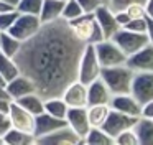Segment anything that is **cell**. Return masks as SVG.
I'll return each mask as SVG.
<instances>
[{
    "label": "cell",
    "instance_id": "cell-1",
    "mask_svg": "<svg viewBox=\"0 0 153 145\" xmlns=\"http://www.w3.org/2000/svg\"><path fill=\"white\" fill-rule=\"evenodd\" d=\"M82 43L73 35L63 18L43 23L40 31L22 43L15 56L20 72L35 82L36 92L45 99L61 96L68 84L77 79V64Z\"/></svg>",
    "mask_w": 153,
    "mask_h": 145
},
{
    "label": "cell",
    "instance_id": "cell-2",
    "mask_svg": "<svg viewBox=\"0 0 153 145\" xmlns=\"http://www.w3.org/2000/svg\"><path fill=\"white\" fill-rule=\"evenodd\" d=\"M68 25H69L73 35L82 45H96V43L105 40L100 31V26L96 22L94 13H82L81 16L68 22Z\"/></svg>",
    "mask_w": 153,
    "mask_h": 145
},
{
    "label": "cell",
    "instance_id": "cell-3",
    "mask_svg": "<svg viewBox=\"0 0 153 145\" xmlns=\"http://www.w3.org/2000/svg\"><path fill=\"white\" fill-rule=\"evenodd\" d=\"M133 74H135V71L130 69L127 64H119V66H110V68H102L100 79L107 84L112 96L127 94V92H130Z\"/></svg>",
    "mask_w": 153,
    "mask_h": 145
},
{
    "label": "cell",
    "instance_id": "cell-4",
    "mask_svg": "<svg viewBox=\"0 0 153 145\" xmlns=\"http://www.w3.org/2000/svg\"><path fill=\"white\" fill-rule=\"evenodd\" d=\"M100 71H102V66L96 55L94 45H86L81 53L79 64H77V79L84 84H89L97 78H100Z\"/></svg>",
    "mask_w": 153,
    "mask_h": 145
},
{
    "label": "cell",
    "instance_id": "cell-5",
    "mask_svg": "<svg viewBox=\"0 0 153 145\" xmlns=\"http://www.w3.org/2000/svg\"><path fill=\"white\" fill-rule=\"evenodd\" d=\"M94 48H96V55L99 58V63L102 68H110V66H119L127 63V55L110 38H105L102 41L96 43Z\"/></svg>",
    "mask_w": 153,
    "mask_h": 145
},
{
    "label": "cell",
    "instance_id": "cell-6",
    "mask_svg": "<svg viewBox=\"0 0 153 145\" xmlns=\"http://www.w3.org/2000/svg\"><path fill=\"white\" fill-rule=\"evenodd\" d=\"M41 20L38 15H30V13H20L15 20V23L12 25V28L8 30L10 35H13L17 40H20L22 43L30 40L31 36H35L41 28Z\"/></svg>",
    "mask_w": 153,
    "mask_h": 145
},
{
    "label": "cell",
    "instance_id": "cell-7",
    "mask_svg": "<svg viewBox=\"0 0 153 145\" xmlns=\"http://www.w3.org/2000/svg\"><path fill=\"white\" fill-rule=\"evenodd\" d=\"M110 40H114L127 56L137 53L138 49H142L143 46H146L150 43L148 36L145 33H137V31H132V30H127V28H120Z\"/></svg>",
    "mask_w": 153,
    "mask_h": 145
},
{
    "label": "cell",
    "instance_id": "cell-8",
    "mask_svg": "<svg viewBox=\"0 0 153 145\" xmlns=\"http://www.w3.org/2000/svg\"><path fill=\"white\" fill-rule=\"evenodd\" d=\"M130 94L140 104L153 101V72H135L130 86Z\"/></svg>",
    "mask_w": 153,
    "mask_h": 145
},
{
    "label": "cell",
    "instance_id": "cell-9",
    "mask_svg": "<svg viewBox=\"0 0 153 145\" xmlns=\"http://www.w3.org/2000/svg\"><path fill=\"white\" fill-rule=\"evenodd\" d=\"M137 120H138V117H133V115H128V114H123V112L110 109L109 117H107L105 124L102 125V129L114 138V137H117L120 132L133 129L137 124Z\"/></svg>",
    "mask_w": 153,
    "mask_h": 145
},
{
    "label": "cell",
    "instance_id": "cell-10",
    "mask_svg": "<svg viewBox=\"0 0 153 145\" xmlns=\"http://www.w3.org/2000/svg\"><path fill=\"white\" fill-rule=\"evenodd\" d=\"M36 144H40V145H77V144H82V138L69 125H64V127L56 129L54 132L45 135V137L36 138Z\"/></svg>",
    "mask_w": 153,
    "mask_h": 145
},
{
    "label": "cell",
    "instance_id": "cell-11",
    "mask_svg": "<svg viewBox=\"0 0 153 145\" xmlns=\"http://www.w3.org/2000/svg\"><path fill=\"white\" fill-rule=\"evenodd\" d=\"M7 114H8V119H10L12 127L33 134V129H35V115L31 114V112H28L27 109H23L20 104H18V102L12 101V104L8 105Z\"/></svg>",
    "mask_w": 153,
    "mask_h": 145
},
{
    "label": "cell",
    "instance_id": "cell-12",
    "mask_svg": "<svg viewBox=\"0 0 153 145\" xmlns=\"http://www.w3.org/2000/svg\"><path fill=\"white\" fill-rule=\"evenodd\" d=\"M61 97L68 104V107H87V84L74 79L64 87Z\"/></svg>",
    "mask_w": 153,
    "mask_h": 145
},
{
    "label": "cell",
    "instance_id": "cell-13",
    "mask_svg": "<svg viewBox=\"0 0 153 145\" xmlns=\"http://www.w3.org/2000/svg\"><path fill=\"white\" fill-rule=\"evenodd\" d=\"M125 64L135 72H153V43H148L137 53L127 56Z\"/></svg>",
    "mask_w": 153,
    "mask_h": 145
},
{
    "label": "cell",
    "instance_id": "cell-14",
    "mask_svg": "<svg viewBox=\"0 0 153 145\" xmlns=\"http://www.w3.org/2000/svg\"><path fill=\"white\" fill-rule=\"evenodd\" d=\"M94 16H96L97 25L100 26V31H102L104 38H112V36L120 30L119 23H117V20H115L114 10L110 8L109 5H105V3H102V5L94 12Z\"/></svg>",
    "mask_w": 153,
    "mask_h": 145
},
{
    "label": "cell",
    "instance_id": "cell-15",
    "mask_svg": "<svg viewBox=\"0 0 153 145\" xmlns=\"http://www.w3.org/2000/svg\"><path fill=\"white\" fill-rule=\"evenodd\" d=\"M109 105H110V109H114V111L123 112V114L133 115V117H142V104H140L130 92L112 96Z\"/></svg>",
    "mask_w": 153,
    "mask_h": 145
},
{
    "label": "cell",
    "instance_id": "cell-16",
    "mask_svg": "<svg viewBox=\"0 0 153 145\" xmlns=\"http://www.w3.org/2000/svg\"><path fill=\"white\" fill-rule=\"evenodd\" d=\"M66 120L64 119H58L54 115L48 114V112H41V114L35 115V129H33V135L35 138H40V137H45V135L54 132L56 129H61L64 127Z\"/></svg>",
    "mask_w": 153,
    "mask_h": 145
},
{
    "label": "cell",
    "instance_id": "cell-17",
    "mask_svg": "<svg viewBox=\"0 0 153 145\" xmlns=\"http://www.w3.org/2000/svg\"><path fill=\"white\" fill-rule=\"evenodd\" d=\"M66 124L81 138H84L91 129L89 119H87V107H69L66 114Z\"/></svg>",
    "mask_w": 153,
    "mask_h": 145
},
{
    "label": "cell",
    "instance_id": "cell-18",
    "mask_svg": "<svg viewBox=\"0 0 153 145\" xmlns=\"http://www.w3.org/2000/svg\"><path fill=\"white\" fill-rule=\"evenodd\" d=\"M5 89H7L8 96L12 97V101H17V99L23 97V96L30 94V92H36L35 82L28 76H25L23 72H20L15 78H12L10 81H7Z\"/></svg>",
    "mask_w": 153,
    "mask_h": 145
},
{
    "label": "cell",
    "instance_id": "cell-19",
    "mask_svg": "<svg viewBox=\"0 0 153 145\" xmlns=\"http://www.w3.org/2000/svg\"><path fill=\"white\" fill-rule=\"evenodd\" d=\"M110 99H112V92L100 78L87 84V105L109 104Z\"/></svg>",
    "mask_w": 153,
    "mask_h": 145
},
{
    "label": "cell",
    "instance_id": "cell-20",
    "mask_svg": "<svg viewBox=\"0 0 153 145\" xmlns=\"http://www.w3.org/2000/svg\"><path fill=\"white\" fill-rule=\"evenodd\" d=\"M64 7V0H43L40 12V20L41 23H51L61 18Z\"/></svg>",
    "mask_w": 153,
    "mask_h": 145
},
{
    "label": "cell",
    "instance_id": "cell-21",
    "mask_svg": "<svg viewBox=\"0 0 153 145\" xmlns=\"http://www.w3.org/2000/svg\"><path fill=\"white\" fill-rule=\"evenodd\" d=\"M2 144H5V145H31V144H36V138L30 132L10 127L4 134V137H2Z\"/></svg>",
    "mask_w": 153,
    "mask_h": 145
},
{
    "label": "cell",
    "instance_id": "cell-22",
    "mask_svg": "<svg viewBox=\"0 0 153 145\" xmlns=\"http://www.w3.org/2000/svg\"><path fill=\"white\" fill-rule=\"evenodd\" d=\"M133 130L138 138V145H153V119L138 117Z\"/></svg>",
    "mask_w": 153,
    "mask_h": 145
},
{
    "label": "cell",
    "instance_id": "cell-23",
    "mask_svg": "<svg viewBox=\"0 0 153 145\" xmlns=\"http://www.w3.org/2000/svg\"><path fill=\"white\" fill-rule=\"evenodd\" d=\"M15 102H18L22 107L27 109L28 112H31L33 115H38L41 112H45V97L41 94H38V92H30V94L17 99Z\"/></svg>",
    "mask_w": 153,
    "mask_h": 145
},
{
    "label": "cell",
    "instance_id": "cell-24",
    "mask_svg": "<svg viewBox=\"0 0 153 145\" xmlns=\"http://www.w3.org/2000/svg\"><path fill=\"white\" fill-rule=\"evenodd\" d=\"M110 112L109 104H94L87 105V119H89L91 127H102L105 124Z\"/></svg>",
    "mask_w": 153,
    "mask_h": 145
},
{
    "label": "cell",
    "instance_id": "cell-25",
    "mask_svg": "<svg viewBox=\"0 0 153 145\" xmlns=\"http://www.w3.org/2000/svg\"><path fill=\"white\" fill-rule=\"evenodd\" d=\"M68 104L64 102V99L61 96H53V97H46L45 99V112L54 115L58 119H64L66 120V114H68Z\"/></svg>",
    "mask_w": 153,
    "mask_h": 145
},
{
    "label": "cell",
    "instance_id": "cell-26",
    "mask_svg": "<svg viewBox=\"0 0 153 145\" xmlns=\"http://www.w3.org/2000/svg\"><path fill=\"white\" fill-rule=\"evenodd\" d=\"M82 144L87 145H114V138L104 130L102 127H91L86 137L82 138Z\"/></svg>",
    "mask_w": 153,
    "mask_h": 145
},
{
    "label": "cell",
    "instance_id": "cell-27",
    "mask_svg": "<svg viewBox=\"0 0 153 145\" xmlns=\"http://www.w3.org/2000/svg\"><path fill=\"white\" fill-rule=\"evenodd\" d=\"M22 48V41L17 40L13 35H10L8 31H2V38H0V51L4 55L10 56V58H15L18 55Z\"/></svg>",
    "mask_w": 153,
    "mask_h": 145
},
{
    "label": "cell",
    "instance_id": "cell-28",
    "mask_svg": "<svg viewBox=\"0 0 153 145\" xmlns=\"http://www.w3.org/2000/svg\"><path fill=\"white\" fill-rule=\"evenodd\" d=\"M0 74L4 76L5 81H10L12 78L20 74V68H18L15 58H10L2 51H0Z\"/></svg>",
    "mask_w": 153,
    "mask_h": 145
},
{
    "label": "cell",
    "instance_id": "cell-29",
    "mask_svg": "<svg viewBox=\"0 0 153 145\" xmlns=\"http://www.w3.org/2000/svg\"><path fill=\"white\" fill-rule=\"evenodd\" d=\"M82 8L77 3V0H64V7H63V13H61V18L64 22H71V20L77 18V16L82 15Z\"/></svg>",
    "mask_w": 153,
    "mask_h": 145
},
{
    "label": "cell",
    "instance_id": "cell-30",
    "mask_svg": "<svg viewBox=\"0 0 153 145\" xmlns=\"http://www.w3.org/2000/svg\"><path fill=\"white\" fill-rule=\"evenodd\" d=\"M41 5H43V0H18L15 8L20 13H30V15L40 16Z\"/></svg>",
    "mask_w": 153,
    "mask_h": 145
},
{
    "label": "cell",
    "instance_id": "cell-31",
    "mask_svg": "<svg viewBox=\"0 0 153 145\" xmlns=\"http://www.w3.org/2000/svg\"><path fill=\"white\" fill-rule=\"evenodd\" d=\"M114 145H138V138L133 129L120 132L117 137H114Z\"/></svg>",
    "mask_w": 153,
    "mask_h": 145
},
{
    "label": "cell",
    "instance_id": "cell-32",
    "mask_svg": "<svg viewBox=\"0 0 153 145\" xmlns=\"http://www.w3.org/2000/svg\"><path fill=\"white\" fill-rule=\"evenodd\" d=\"M17 16H18V10L17 8L0 13V31H8V30L12 28V25L15 23Z\"/></svg>",
    "mask_w": 153,
    "mask_h": 145
},
{
    "label": "cell",
    "instance_id": "cell-33",
    "mask_svg": "<svg viewBox=\"0 0 153 145\" xmlns=\"http://www.w3.org/2000/svg\"><path fill=\"white\" fill-rule=\"evenodd\" d=\"M127 12V15L130 16V20H137V18H145L146 16V12H145V3H140V2H135V3H130L127 8H123Z\"/></svg>",
    "mask_w": 153,
    "mask_h": 145
},
{
    "label": "cell",
    "instance_id": "cell-34",
    "mask_svg": "<svg viewBox=\"0 0 153 145\" xmlns=\"http://www.w3.org/2000/svg\"><path fill=\"white\" fill-rule=\"evenodd\" d=\"M77 3L81 5L84 13H94L104 2L102 0H77Z\"/></svg>",
    "mask_w": 153,
    "mask_h": 145
},
{
    "label": "cell",
    "instance_id": "cell-35",
    "mask_svg": "<svg viewBox=\"0 0 153 145\" xmlns=\"http://www.w3.org/2000/svg\"><path fill=\"white\" fill-rule=\"evenodd\" d=\"M146 18V16H145ZM145 18H137V20H130L128 23H127L123 28H127V30H132V31H137V33H145V26H146V23H145Z\"/></svg>",
    "mask_w": 153,
    "mask_h": 145
},
{
    "label": "cell",
    "instance_id": "cell-36",
    "mask_svg": "<svg viewBox=\"0 0 153 145\" xmlns=\"http://www.w3.org/2000/svg\"><path fill=\"white\" fill-rule=\"evenodd\" d=\"M135 2H140V3H145V0H109V7L115 12V10H123L130 5V3H135Z\"/></svg>",
    "mask_w": 153,
    "mask_h": 145
},
{
    "label": "cell",
    "instance_id": "cell-37",
    "mask_svg": "<svg viewBox=\"0 0 153 145\" xmlns=\"http://www.w3.org/2000/svg\"><path fill=\"white\" fill-rule=\"evenodd\" d=\"M12 104V97L8 96L5 86H0V111H8V105Z\"/></svg>",
    "mask_w": 153,
    "mask_h": 145
},
{
    "label": "cell",
    "instance_id": "cell-38",
    "mask_svg": "<svg viewBox=\"0 0 153 145\" xmlns=\"http://www.w3.org/2000/svg\"><path fill=\"white\" fill-rule=\"evenodd\" d=\"M12 127L10 119H8V114L5 111H0V137H4V134Z\"/></svg>",
    "mask_w": 153,
    "mask_h": 145
},
{
    "label": "cell",
    "instance_id": "cell-39",
    "mask_svg": "<svg viewBox=\"0 0 153 145\" xmlns=\"http://www.w3.org/2000/svg\"><path fill=\"white\" fill-rule=\"evenodd\" d=\"M114 13H115V20H117V23H119L120 28H123V26L130 22V16L127 15L125 10H115Z\"/></svg>",
    "mask_w": 153,
    "mask_h": 145
},
{
    "label": "cell",
    "instance_id": "cell-40",
    "mask_svg": "<svg viewBox=\"0 0 153 145\" xmlns=\"http://www.w3.org/2000/svg\"><path fill=\"white\" fill-rule=\"evenodd\" d=\"M142 117L153 119V101H148L142 104Z\"/></svg>",
    "mask_w": 153,
    "mask_h": 145
},
{
    "label": "cell",
    "instance_id": "cell-41",
    "mask_svg": "<svg viewBox=\"0 0 153 145\" xmlns=\"http://www.w3.org/2000/svg\"><path fill=\"white\" fill-rule=\"evenodd\" d=\"M145 23H146V26H145V35L148 36L150 43H153V18H152V16L146 15Z\"/></svg>",
    "mask_w": 153,
    "mask_h": 145
},
{
    "label": "cell",
    "instance_id": "cell-42",
    "mask_svg": "<svg viewBox=\"0 0 153 145\" xmlns=\"http://www.w3.org/2000/svg\"><path fill=\"white\" fill-rule=\"evenodd\" d=\"M145 12L148 16L153 18V0H145Z\"/></svg>",
    "mask_w": 153,
    "mask_h": 145
},
{
    "label": "cell",
    "instance_id": "cell-43",
    "mask_svg": "<svg viewBox=\"0 0 153 145\" xmlns=\"http://www.w3.org/2000/svg\"><path fill=\"white\" fill-rule=\"evenodd\" d=\"M15 7L10 5V3L4 2V0H0V13H4V12H8V10H13Z\"/></svg>",
    "mask_w": 153,
    "mask_h": 145
},
{
    "label": "cell",
    "instance_id": "cell-44",
    "mask_svg": "<svg viewBox=\"0 0 153 145\" xmlns=\"http://www.w3.org/2000/svg\"><path fill=\"white\" fill-rule=\"evenodd\" d=\"M4 2H7V3H10V5H17V2H18V0H4Z\"/></svg>",
    "mask_w": 153,
    "mask_h": 145
},
{
    "label": "cell",
    "instance_id": "cell-45",
    "mask_svg": "<svg viewBox=\"0 0 153 145\" xmlns=\"http://www.w3.org/2000/svg\"><path fill=\"white\" fill-rule=\"evenodd\" d=\"M5 84H7V81L4 79V76L0 74V86H5Z\"/></svg>",
    "mask_w": 153,
    "mask_h": 145
},
{
    "label": "cell",
    "instance_id": "cell-46",
    "mask_svg": "<svg viewBox=\"0 0 153 145\" xmlns=\"http://www.w3.org/2000/svg\"><path fill=\"white\" fill-rule=\"evenodd\" d=\"M0 145H2V137H0Z\"/></svg>",
    "mask_w": 153,
    "mask_h": 145
},
{
    "label": "cell",
    "instance_id": "cell-47",
    "mask_svg": "<svg viewBox=\"0 0 153 145\" xmlns=\"http://www.w3.org/2000/svg\"><path fill=\"white\" fill-rule=\"evenodd\" d=\"M0 38H2V31H0Z\"/></svg>",
    "mask_w": 153,
    "mask_h": 145
}]
</instances>
